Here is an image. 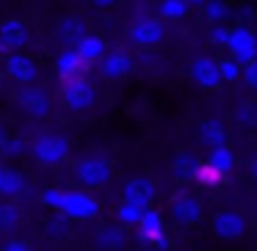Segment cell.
I'll return each mask as SVG.
<instances>
[{
	"label": "cell",
	"instance_id": "obj_35",
	"mask_svg": "<svg viewBox=\"0 0 257 251\" xmlns=\"http://www.w3.org/2000/svg\"><path fill=\"white\" fill-rule=\"evenodd\" d=\"M91 6H97V9H108V6H113L116 0H89Z\"/></svg>",
	"mask_w": 257,
	"mask_h": 251
},
{
	"label": "cell",
	"instance_id": "obj_11",
	"mask_svg": "<svg viewBox=\"0 0 257 251\" xmlns=\"http://www.w3.org/2000/svg\"><path fill=\"white\" fill-rule=\"evenodd\" d=\"M17 102H20V108H23L28 116H36V119L47 116V111H50V100H47V94L39 89V86H34V83L23 86Z\"/></svg>",
	"mask_w": 257,
	"mask_h": 251
},
{
	"label": "cell",
	"instance_id": "obj_23",
	"mask_svg": "<svg viewBox=\"0 0 257 251\" xmlns=\"http://www.w3.org/2000/svg\"><path fill=\"white\" fill-rule=\"evenodd\" d=\"M196 168H199V160L196 157H191V155H183V157H177L174 160V166H172V177L174 179H194L196 177Z\"/></svg>",
	"mask_w": 257,
	"mask_h": 251
},
{
	"label": "cell",
	"instance_id": "obj_24",
	"mask_svg": "<svg viewBox=\"0 0 257 251\" xmlns=\"http://www.w3.org/2000/svg\"><path fill=\"white\" fill-rule=\"evenodd\" d=\"M188 9L191 6L185 3V0H161V17L163 20H172V23L188 17Z\"/></svg>",
	"mask_w": 257,
	"mask_h": 251
},
{
	"label": "cell",
	"instance_id": "obj_37",
	"mask_svg": "<svg viewBox=\"0 0 257 251\" xmlns=\"http://www.w3.org/2000/svg\"><path fill=\"white\" fill-rule=\"evenodd\" d=\"M185 3H188V6H202L205 0H185Z\"/></svg>",
	"mask_w": 257,
	"mask_h": 251
},
{
	"label": "cell",
	"instance_id": "obj_40",
	"mask_svg": "<svg viewBox=\"0 0 257 251\" xmlns=\"http://www.w3.org/2000/svg\"><path fill=\"white\" fill-rule=\"evenodd\" d=\"M147 251H158V248H147Z\"/></svg>",
	"mask_w": 257,
	"mask_h": 251
},
{
	"label": "cell",
	"instance_id": "obj_10",
	"mask_svg": "<svg viewBox=\"0 0 257 251\" xmlns=\"http://www.w3.org/2000/svg\"><path fill=\"white\" fill-rule=\"evenodd\" d=\"M0 42L6 50H20L31 42V31H28V23L20 17H12V20H3L0 23Z\"/></svg>",
	"mask_w": 257,
	"mask_h": 251
},
{
	"label": "cell",
	"instance_id": "obj_14",
	"mask_svg": "<svg viewBox=\"0 0 257 251\" xmlns=\"http://www.w3.org/2000/svg\"><path fill=\"white\" fill-rule=\"evenodd\" d=\"M72 50L78 53V58L86 64V67H91L94 61H100V58L105 56V42H102V36H97V34H83L72 45Z\"/></svg>",
	"mask_w": 257,
	"mask_h": 251
},
{
	"label": "cell",
	"instance_id": "obj_38",
	"mask_svg": "<svg viewBox=\"0 0 257 251\" xmlns=\"http://www.w3.org/2000/svg\"><path fill=\"white\" fill-rule=\"evenodd\" d=\"M251 174H254V179H257V157H254V163H251Z\"/></svg>",
	"mask_w": 257,
	"mask_h": 251
},
{
	"label": "cell",
	"instance_id": "obj_30",
	"mask_svg": "<svg viewBox=\"0 0 257 251\" xmlns=\"http://www.w3.org/2000/svg\"><path fill=\"white\" fill-rule=\"evenodd\" d=\"M235 116H238L240 124H254L257 122V108L251 105V102H240L238 111H235Z\"/></svg>",
	"mask_w": 257,
	"mask_h": 251
},
{
	"label": "cell",
	"instance_id": "obj_18",
	"mask_svg": "<svg viewBox=\"0 0 257 251\" xmlns=\"http://www.w3.org/2000/svg\"><path fill=\"white\" fill-rule=\"evenodd\" d=\"M25 190V179L20 171L9 166H0V196H6V199H14Z\"/></svg>",
	"mask_w": 257,
	"mask_h": 251
},
{
	"label": "cell",
	"instance_id": "obj_17",
	"mask_svg": "<svg viewBox=\"0 0 257 251\" xmlns=\"http://www.w3.org/2000/svg\"><path fill=\"white\" fill-rule=\"evenodd\" d=\"M56 72L61 80H67V78H75V75H83L86 64L78 58V53H75L72 47H67V50H61L56 58Z\"/></svg>",
	"mask_w": 257,
	"mask_h": 251
},
{
	"label": "cell",
	"instance_id": "obj_31",
	"mask_svg": "<svg viewBox=\"0 0 257 251\" xmlns=\"http://www.w3.org/2000/svg\"><path fill=\"white\" fill-rule=\"evenodd\" d=\"M240 78L246 80L249 89L257 91V58H251V61H246L243 67H240Z\"/></svg>",
	"mask_w": 257,
	"mask_h": 251
},
{
	"label": "cell",
	"instance_id": "obj_9",
	"mask_svg": "<svg viewBox=\"0 0 257 251\" xmlns=\"http://www.w3.org/2000/svg\"><path fill=\"white\" fill-rule=\"evenodd\" d=\"M78 179L89 188H102V185L111 179V166H108L102 157H86V160L78 163Z\"/></svg>",
	"mask_w": 257,
	"mask_h": 251
},
{
	"label": "cell",
	"instance_id": "obj_26",
	"mask_svg": "<svg viewBox=\"0 0 257 251\" xmlns=\"http://www.w3.org/2000/svg\"><path fill=\"white\" fill-rule=\"evenodd\" d=\"M20 221H23V215H20V210L14 204H0V232H14V229L20 226Z\"/></svg>",
	"mask_w": 257,
	"mask_h": 251
},
{
	"label": "cell",
	"instance_id": "obj_13",
	"mask_svg": "<svg viewBox=\"0 0 257 251\" xmlns=\"http://www.w3.org/2000/svg\"><path fill=\"white\" fill-rule=\"evenodd\" d=\"M100 69H102L105 78L119 80V78H124V75H130V69H133V58H130L124 50H111V53H105V56L100 58Z\"/></svg>",
	"mask_w": 257,
	"mask_h": 251
},
{
	"label": "cell",
	"instance_id": "obj_12",
	"mask_svg": "<svg viewBox=\"0 0 257 251\" xmlns=\"http://www.w3.org/2000/svg\"><path fill=\"white\" fill-rule=\"evenodd\" d=\"M213 232L224 240H238L240 234L246 232V221H243V215L235 212V210H221L213 218Z\"/></svg>",
	"mask_w": 257,
	"mask_h": 251
},
{
	"label": "cell",
	"instance_id": "obj_1",
	"mask_svg": "<svg viewBox=\"0 0 257 251\" xmlns=\"http://www.w3.org/2000/svg\"><path fill=\"white\" fill-rule=\"evenodd\" d=\"M42 201L69 218H94L100 212V204H97L94 196L78 193V190H56L53 188V190L42 193Z\"/></svg>",
	"mask_w": 257,
	"mask_h": 251
},
{
	"label": "cell",
	"instance_id": "obj_6",
	"mask_svg": "<svg viewBox=\"0 0 257 251\" xmlns=\"http://www.w3.org/2000/svg\"><path fill=\"white\" fill-rule=\"evenodd\" d=\"M136 226H139L141 240L152 243L158 251H166L169 248V237H166V226H163L161 212H155V210H150V207H147V210L141 212V218L136 221Z\"/></svg>",
	"mask_w": 257,
	"mask_h": 251
},
{
	"label": "cell",
	"instance_id": "obj_32",
	"mask_svg": "<svg viewBox=\"0 0 257 251\" xmlns=\"http://www.w3.org/2000/svg\"><path fill=\"white\" fill-rule=\"evenodd\" d=\"M227 36H229V28L224 23H216L210 31H207V39H210L213 45H224V42H227Z\"/></svg>",
	"mask_w": 257,
	"mask_h": 251
},
{
	"label": "cell",
	"instance_id": "obj_29",
	"mask_svg": "<svg viewBox=\"0 0 257 251\" xmlns=\"http://www.w3.org/2000/svg\"><path fill=\"white\" fill-rule=\"evenodd\" d=\"M218 75H221V80L232 83L240 78V64H235L232 58H224V61H218Z\"/></svg>",
	"mask_w": 257,
	"mask_h": 251
},
{
	"label": "cell",
	"instance_id": "obj_36",
	"mask_svg": "<svg viewBox=\"0 0 257 251\" xmlns=\"http://www.w3.org/2000/svg\"><path fill=\"white\" fill-rule=\"evenodd\" d=\"M6 138H9V135H6V130L0 127V149H3V144H6Z\"/></svg>",
	"mask_w": 257,
	"mask_h": 251
},
{
	"label": "cell",
	"instance_id": "obj_5",
	"mask_svg": "<svg viewBox=\"0 0 257 251\" xmlns=\"http://www.w3.org/2000/svg\"><path fill=\"white\" fill-rule=\"evenodd\" d=\"M130 42H133L136 47H158L163 45V39H166V28H163L161 20L155 17H141L136 20L133 25H130Z\"/></svg>",
	"mask_w": 257,
	"mask_h": 251
},
{
	"label": "cell",
	"instance_id": "obj_3",
	"mask_svg": "<svg viewBox=\"0 0 257 251\" xmlns=\"http://www.w3.org/2000/svg\"><path fill=\"white\" fill-rule=\"evenodd\" d=\"M31 149H34L36 160L45 163V166H61L69 155V141L56 133H42V135H36Z\"/></svg>",
	"mask_w": 257,
	"mask_h": 251
},
{
	"label": "cell",
	"instance_id": "obj_25",
	"mask_svg": "<svg viewBox=\"0 0 257 251\" xmlns=\"http://www.w3.org/2000/svg\"><path fill=\"white\" fill-rule=\"evenodd\" d=\"M122 240H124V234H122V229H116V226H102L100 234H97V243L105 251H116L119 245H122Z\"/></svg>",
	"mask_w": 257,
	"mask_h": 251
},
{
	"label": "cell",
	"instance_id": "obj_34",
	"mask_svg": "<svg viewBox=\"0 0 257 251\" xmlns=\"http://www.w3.org/2000/svg\"><path fill=\"white\" fill-rule=\"evenodd\" d=\"M3 251H31V245L25 243V240H20V237H12L6 245H3Z\"/></svg>",
	"mask_w": 257,
	"mask_h": 251
},
{
	"label": "cell",
	"instance_id": "obj_27",
	"mask_svg": "<svg viewBox=\"0 0 257 251\" xmlns=\"http://www.w3.org/2000/svg\"><path fill=\"white\" fill-rule=\"evenodd\" d=\"M147 207H141V204H133V201H124L122 199V204H119V210H116V215H119V221L122 223H136L141 218V212H144Z\"/></svg>",
	"mask_w": 257,
	"mask_h": 251
},
{
	"label": "cell",
	"instance_id": "obj_20",
	"mask_svg": "<svg viewBox=\"0 0 257 251\" xmlns=\"http://www.w3.org/2000/svg\"><path fill=\"white\" fill-rule=\"evenodd\" d=\"M56 34H58V39H61V42H78L80 36L86 34V25L80 23L78 17H64L61 23H58Z\"/></svg>",
	"mask_w": 257,
	"mask_h": 251
},
{
	"label": "cell",
	"instance_id": "obj_7",
	"mask_svg": "<svg viewBox=\"0 0 257 251\" xmlns=\"http://www.w3.org/2000/svg\"><path fill=\"white\" fill-rule=\"evenodd\" d=\"M6 75L14 80V83L28 86V83H34V80L39 78V67H36V61L31 56L14 50V53L6 56Z\"/></svg>",
	"mask_w": 257,
	"mask_h": 251
},
{
	"label": "cell",
	"instance_id": "obj_22",
	"mask_svg": "<svg viewBox=\"0 0 257 251\" xmlns=\"http://www.w3.org/2000/svg\"><path fill=\"white\" fill-rule=\"evenodd\" d=\"M202 9H205V20H207L210 25L227 23V20H229V6H227V0H205V3H202Z\"/></svg>",
	"mask_w": 257,
	"mask_h": 251
},
{
	"label": "cell",
	"instance_id": "obj_8",
	"mask_svg": "<svg viewBox=\"0 0 257 251\" xmlns=\"http://www.w3.org/2000/svg\"><path fill=\"white\" fill-rule=\"evenodd\" d=\"M191 78H194V83L205 91H216L218 86L224 83L221 75H218V61L210 56L194 58V64H191Z\"/></svg>",
	"mask_w": 257,
	"mask_h": 251
},
{
	"label": "cell",
	"instance_id": "obj_28",
	"mask_svg": "<svg viewBox=\"0 0 257 251\" xmlns=\"http://www.w3.org/2000/svg\"><path fill=\"white\" fill-rule=\"evenodd\" d=\"M196 182H202V185H205V188H216V185L218 182H221V174H218L216 171V168H210V166H207V163H199V168H196Z\"/></svg>",
	"mask_w": 257,
	"mask_h": 251
},
{
	"label": "cell",
	"instance_id": "obj_21",
	"mask_svg": "<svg viewBox=\"0 0 257 251\" xmlns=\"http://www.w3.org/2000/svg\"><path fill=\"white\" fill-rule=\"evenodd\" d=\"M199 138L205 141L207 146L224 144V124L216 122V119H207V122H202V124H199Z\"/></svg>",
	"mask_w": 257,
	"mask_h": 251
},
{
	"label": "cell",
	"instance_id": "obj_4",
	"mask_svg": "<svg viewBox=\"0 0 257 251\" xmlns=\"http://www.w3.org/2000/svg\"><path fill=\"white\" fill-rule=\"evenodd\" d=\"M61 97L69 111H86V108L94 105V86H91V80L86 75H75V78L64 80Z\"/></svg>",
	"mask_w": 257,
	"mask_h": 251
},
{
	"label": "cell",
	"instance_id": "obj_15",
	"mask_svg": "<svg viewBox=\"0 0 257 251\" xmlns=\"http://www.w3.org/2000/svg\"><path fill=\"white\" fill-rule=\"evenodd\" d=\"M199 215H202V204L194 199V196H174L172 199V218L180 223V226L196 223Z\"/></svg>",
	"mask_w": 257,
	"mask_h": 251
},
{
	"label": "cell",
	"instance_id": "obj_16",
	"mask_svg": "<svg viewBox=\"0 0 257 251\" xmlns=\"http://www.w3.org/2000/svg\"><path fill=\"white\" fill-rule=\"evenodd\" d=\"M122 199L133 201V204H141V207H150L152 199H155V182L147 179V177L130 179V182L122 188Z\"/></svg>",
	"mask_w": 257,
	"mask_h": 251
},
{
	"label": "cell",
	"instance_id": "obj_33",
	"mask_svg": "<svg viewBox=\"0 0 257 251\" xmlns=\"http://www.w3.org/2000/svg\"><path fill=\"white\" fill-rule=\"evenodd\" d=\"M23 149H25V144L20 138H6V144H3L0 152H6L9 157H17V155H23Z\"/></svg>",
	"mask_w": 257,
	"mask_h": 251
},
{
	"label": "cell",
	"instance_id": "obj_19",
	"mask_svg": "<svg viewBox=\"0 0 257 251\" xmlns=\"http://www.w3.org/2000/svg\"><path fill=\"white\" fill-rule=\"evenodd\" d=\"M207 166L216 168L221 177H229V171L235 168V155H232V149H229L227 144L213 146V149H210V157H207Z\"/></svg>",
	"mask_w": 257,
	"mask_h": 251
},
{
	"label": "cell",
	"instance_id": "obj_39",
	"mask_svg": "<svg viewBox=\"0 0 257 251\" xmlns=\"http://www.w3.org/2000/svg\"><path fill=\"white\" fill-rule=\"evenodd\" d=\"M3 53H6V47H3V42H0V56H3Z\"/></svg>",
	"mask_w": 257,
	"mask_h": 251
},
{
	"label": "cell",
	"instance_id": "obj_2",
	"mask_svg": "<svg viewBox=\"0 0 257 251\" xmlns=\"http://www.w3.org/2000/svg\"><path fill=\"white\" fill-rule=\"evenodd\" d=\"M224 47H227L229 58L243 67L246 61L257 58V34L251 28H246V25H235V28H229V36L224 42Z\"/></svg>",
	"mask_w": 257,
	"mask_h": 251
}]
</instances>
